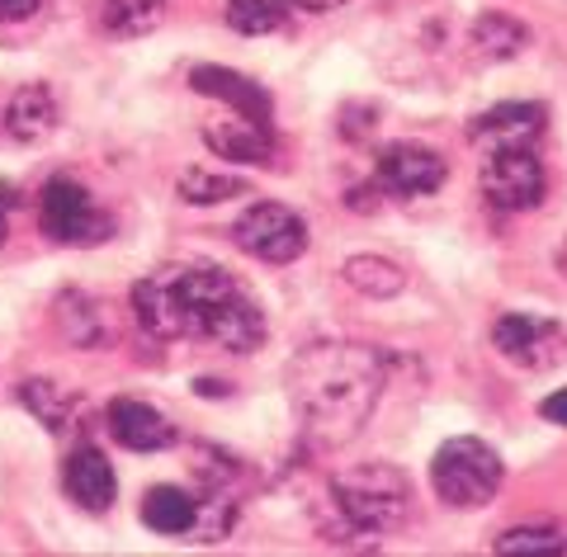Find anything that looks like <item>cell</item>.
I'll return each instance as SVG.
<instances>
[{
	"label": "cell",
	"instance_id": "obj_27",
	"mask_svg": "<svg viewBox=\"0 0 567 557\" xmlns=\"http://www.w3.org/2000/svg\"><path fill=\"white\" fill-rule=\"evenodd\" d=\"M293 10H308V14H331V10H341L346 0H289Z\"/></svg>",
	"mask_w": 567,
	"mask_h": 557
},
{
	"label": "cell",
	"instance_id": "obj_1",
	"mask_svg": "<svg viewBox=\"0 0 567 557\" xmlns=\"http://www.w3.org/2000/svg\"><path fill=\"white\" fill-rule=\"evenodd\" d=\"M137 327L156 340H213V345L251 354L265 340V317L237 279L218 265H166L133 289Z\"/></svg>",
	"mask_w": 567,
	"mask_h": 557
},
{
	"label": "cell",
	"instance_id": "obj_16",
	"mask_svg": "<svg viewBox=\"0 0 567 557\" xmlns=\"http://www.w3.org/2000/svg\"><path fill=\"white\" fill-rule=\"evenodd\" d=\"M468 48L483 62H511V58H520V52L529 48V29L520 20H511V14H502V10H487V14H477L473 20Z\"/></svg>",
	"mask_w": 567,
	"mask_h": 557
},
{
	"label": "cell",
	"instance_id": "obj_17",
	"mask_svg": "<svg viewBox=\"0 0 567 557\" xmlns=\"http://www.w3.org/2000/svg\"><path fill=\"white\" fill-rule=\"evenodd\" d=\"M194 519H199V501L181 487H152L142 496V525L166 534V538H181L194 529Z\"/></svg>",
	"mask_w": 567,
	"mask_h": 557
},
{
	"label": "cell",
	"instance_id": "obj_2",
	"mask_svg": "<svg viewBox=\"0 0 567 557\" xmlns=\"http://www.w3.org/2000/svg\"><path fill=\"white\" fill-rule=\"evenodd\" d=\"M293 416L317 444H350L383 398V354L354 340H317L284 369Z\"/></svg>",
	"mask_w": 567,
	"mask_h": 557
},
{
	"label": "cell",
	"instance_id": "obj_22",
	"mask_svg": "<svg viewBox=\"0 0 567 557\" xmlns=\"http://www.w3.org/2000/svg\"><path fill=\"white\" fill-rule=\"evenodd\" d=\"M58 327L76 340V345H100V336H104L95 302L85 293H62L58 298Z\"/></svg>",
	"mask_w": 567,
	"mask_h": 557
},
{
	"label": "cell",
	"instance_id": "obj_3",
	"mask_svg": "<svg viewBox=\"0 0 567 557\" xmlns=\"http://www.w3.org/2000/svg\"><path fill=\"white\" fill-rule=\"evenodd\" d=\"M331 496L354 534H393L412 510V482L393 463H360L336 473Z\"/></svg>",
	"mask_w": 567,
	"mask_h": 557
},
{
	"label": "cell",
	"instance_id": "obj_24",
	"mask_svg": "<svg viewBox=\"0 0 567 557\" xmlns=\"http://www.w3.org/2000/svg\"><path fill=\"white\" fill-rule=\"evenodd\" d=\"M166 0H104V20L118 33H147L156 20H162Z\"/></svg>",
	"mask_w": 567,
	"mask_h": 557
},
{
	"label": "cell",
	"instance_id": "obj_26",
	"mask_svg": "<svg viewBox=\"0 0 567 557\" xmlns=\"http://www.w3.org/2000/svg\"><path fill=\"white\" fill-rule=\"evenodd\" d=\"M43 0H0V20L6 24H20V20H29L33 10H39Z\"/></svg>",
	"mask_w": 567,
	"mask_h": 557
},
{
	"label": "cell",
	"instance_id": "obj_6",
	"mask_svg": "<svg viewBox=\"0 0 567 557\" xmlns=\"http://www.w3.org/2000/svg\"><path fill=\"white\" fill-rule=\"evenodd\" d=\"M39 223L52 241L62 246H95L110 237V218L95 208V199L85 194V185H76V179H48L43 194H39Z\"/></svg>",
	"mask_w": 567,
	"mask_h": 557
},
{
	"label": "cell",
	"instance_id": "obj_15",
	"mask_svg": "<svg viewBox=\"0 0 567 557\" xmlns=\"http://www.w3.org/2000/svg\"><path fill=\"white\" fill-rule=\"evenodd\" d=\"M0 118H6V133L14 142H39L52 133V123H58V100H52L48 85H20L6 100Z\"/></svg>",
	"mask_w": 567,
	"mask_h": 557
},
{
	"label": "cell",
	"instance_id": "obj_7",
	"mask_svg": "<svg viewBox=\"0 0 567 557\" xmlns=\"http://www.w3.org/2000/svg\"><path fill=\"white\" fill-rule=\"evenodd\" d=\"M544 189H548V175L529 147H506V152H492L483 161V194H487L492 208L529 213V208L544 204Z\"/></svg>",
	"mask_w": 567,
	"mask_h": 557
},
{
	"label": "cell",
	"instance_id": "obj_5",
	"mask_svg": "<svg viewBox=\"0 0 567 557\" xmlns=\"http://www.w3.org/2000/svg\"><path fill=\"white\" fill-rule=\"evenodd\" d=\"M233 241L246 250L251 260L265 265H289L308 250V223L284 204H251L233 223Z\"/></svg>",
	"mask_w": 567,
	"mask_h": 557
},
{
	"label": "cell",
	"instance_id": "obj_4",
	"mask_svg": "<svg viewBox=\"0 0 567 557\" xmlns=\"http://www.w3.org/2000/svg\"><path fill=\"white\" fill-rule=\"evenodd\" d=\"M506 477V463L502 454L487 444V440H473V435H458L450 444L435 448L431 458V487L445 506H458V510H473V506H487L496 496Z\"/></svg>",
	"mask_w": 567,
	"mask_h": 557
},
{
	"label": "cell",
	"instance_id": "obj_14",
	"mask_svg": "<svg viewBox=\"0 0 567 557\" xmlns=\"http://www.w3.org/2000/svg\"><path fill=\"white\" fill-rule=\"evenodd\" d=\"M204 142L223 161H246V166H265V161L275 156L270 123H256V118H241V114H237V123H213L204 133Z\"/></svg>",
	"mask_w": 567,
	"mask_h": 557
},
{
	"label": "cell",
	"instance_id": "obj_28",
	"mask_svg": "<svg viewBox=\"0 0 567 557\" xmlns=\"http://www.w3.org/2000/svg\"><path fill=\"white\" fill-rule=\"evenodd\" d=\"M6 237H10V227H6V208H0V246H6Z\"/></svg>",
	"mask_w": 567,
	"mask_h": 557
},
{
	"label": "cell",
	"instance_id": "obj_12",
	"mask_svg": "<svg viewBox=\"0 0 567 557\" xmlns=\"http://www.w3.org/2000/svg\"><path fill=\"white\" fill-rule=\"evenodd\" d=\"M110 435H114V444L133 448V454H162V448L175 444V425L147 402L118 398L110 406Z\"/></svg>",
	"mask_w": 567,
	"mask_h": 557
},
{
	"label": "cell",
	"instance_id": "obj_18",
	"mask_svg": "<svg viewBox=\"0 0 567 557\" xmlns=\"http://www.w3.org/2000/svg\"><path fill=\"white\" fill-rule=\"evenodd\" d=\"M341 275H346L350 289L364 293V298H398L406 289L402 269L393 260H379V256H350Z\"/></svg>",
	"mask_w": 567,
	"mask_h": 557
},
{
	"label": "cell",
	"instance_id": "obj_11",
	"mask_svg": "<svg viewBox=\"0 0 567 557\" xmlns=\"http://www.w3.org/2000/svg\"><path fill=\"white\" fill-rule=\"evenodd\" d=\"M189 85L199 90L208 100H223L233 114L241 118H256V123H270L275 104L265 95V85H256L251 76H241V71H227V66H189Z\"/></svg>",
	"mask_w": 567,
	"mask_h": 557
},
{
	"label": "cell",
	"instance_id": "obj_8",
	"mask_svg": "<svg viewBox=\"0 0 567 557\" xmlns=\"http://www.w3.org/2000/svg\"><path fill=\"white\" fill-rule=\"evenodd\" d=\"M492 345L520 369H548V364H558L563 359L567 331L558 327L554 317L506 312V317H496V327H492Z\"/></svg>",
	"mask_w": 567,
	"mask_h": 557
},
{
	"label": "cell",
	"instance_id": "obj_21",
	"mask_svg": "<svg viewBox=\"0 0 567 557\" xmlns=\"http://www.w3.org/2000/svg\"><path fill=\"white\" fill-rule=\"evenodd\" d=\"M233 194H246L241 175H218V171H204V166L181 175V199L194 204V208H213V204L233 199Z\"/></svg>",
	"mask_w": 567,
	"mask_h": 557
},
{
	"label": "cell",
	"instance_id": "obj_25",
	"mask_svg": "<svg viewBox=\"0 0 567 557\" xmlns=\"http://www.w3.org/2000/svg\"><path fill=\"white\" fill-rule=\"evenodd\" d=\"M539 416H544V421H554V425H563V430H567V388H558V392H554V398H544V402H539Z\"/></svg>",
	"mask_w": 567,
	"mask_h": 557
},
{
	"label": "cell",
	"instance_id": "obj_13",
	"mask_svg": "<svg viewBox=\"0 0 567 557\" xmlns=\"http://www.w3.org/2000/svg\"><path fill=\"white\" fill-rule=\"evenodd\" d=\"M62 487H66V496L76 501L81 510H91V515H100V510H110L114 506V492H118V482H114V463L100 454V448H76V454L66 458V468H62Z\"/></svg>",
	"mask_w": 567,
	"mask_h": 557
},
{
	"label": "cell",
	"instance_id": "obj_20",
	"mask_svg": "<svg viewBox=\"0 0 567 557\" xmlns=\"http://www.w3.org/2000/svg\"><path fill=\"white\" fill-rule=\"evenodd\" d=\"M289 10H293L289 0H227V24L246 33V39H260V33L284 29Z\"/></svg>",
	"mask_w": 567,
	"mask_h": 557
},
{
	"label": "cell",
	"instance_id": "obj_10",
	"mask_svg": "<svg viewBox=\"0 0 567 557\" xmlns=\"http://www.w3.org/2000/svg\"><path fill=\"white\" fill-rule=\"evenodd\" d=\"M544 104H529V100H506V104H492L468 123V137L487 152H506V147H535L544 137Z\"/></svg>",
	"mask_w": 567,
	"mask_h": 557
},
{
	"label": "cell",
	"instance_id": "obj_19",
	"mask_svg": "<svg viewBox=\"0 0 567 557\" xmlns=\"http://www.w3.org/2000/svg\"><path fill=\"white\" fill-rule=\"evenodd\" d=\"M20 402H24L29 416H39V425H48V430H66V416H71V406H76V398L52 379H24Z\"/></svg>",
	"mask_w": 567,
	"mask_h": 557
},
{
	"label": "cell",
	"instance_id": "obj_9",
	"mask_svg": "<svg viewBox=\"0 0 567 557\" xmlns=\"http://www.w3.org/2000/svg\"><path fill=\"white\" fill-rule=\"evenodd\" d=\"M445 156L421 147V142H393V147L379 152V166H374V185L388 194H402V199H416V194H435L445 185Z\"/></svg>",
	"mask_w": 567,
	"mask_h": 557
},
{
	"label": "cell",
	"instance_id": "obj_23",
	"mask_svg": "<svg viewBox=\"0 0 567 557\" xmlns=\"http://www.w3.org/2000/svg\"><path fill=\"white\" fill-rule=\"evenodd\" d=\"M496 553L502 557H516V553H567V534L554 525H520V529H506L496 538Z\"/></svg>",
	"mask_w": 567,
	"mask_h": 557
}]
</instances>
